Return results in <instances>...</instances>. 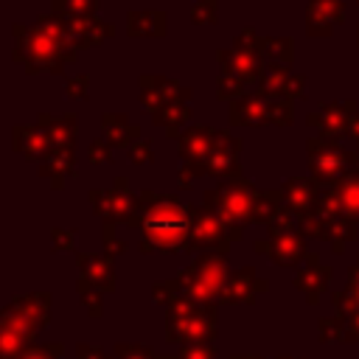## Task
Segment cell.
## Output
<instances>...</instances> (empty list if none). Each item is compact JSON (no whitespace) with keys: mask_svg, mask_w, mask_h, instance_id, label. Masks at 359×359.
Masks as SVG:
<instances>
[{"mask_svg":"<svg viewBox=\"0 0 359 359\" xmlns=\"http://www.w3.org/2000/svg\"><path fill=\"white\" fill-rule=\"evenodd\" d=\"M191 222H194V208L182 205L177 196L140 191L129 227L143 230V241H140L143 252H151V250L177 252V250H188Z\"/></svg>","mask_w":359,"mask_h":359,"instance_id":"1","label":"cell"},{"mask_svg":"<svg viewBox=\"0 0 359 359\" xmlns=\"http://www.w3.org/2000/svg\"><path fill=\"white\" fill-rule=\"evenodd\" d=\"M14 50L11 59L20 62L25 67V73H62L65 65L76 62V48L70 42V31H67V20L48 14L39 17L34 28H22L14 25Z\"/></svg>","mask_w":359,"mask_h":359,"instance_id":"2","label":"cell"},{"mask_svg":"<svg viewBox=\"0 0 359 359\" xmlns=\"http://www.w3.org/2000/svg\"><path fill=\"white\" fill-rule=\"evenodd\" d=\"M258 194L261 191H255L241 174L238 177H227V180H222L216 188H210L205 194V208L210 213H216L233 230V236L238 238L241 236V224L255 222Z\"/></svg>","mask_w":359,"mask_h":359,"instance_id":"3","label":"cell"},{"mask_svg":"<svg viewBox=\"0 0 359 359\" xmlns=\"http://www.w3.org/2000/svg\"><path fill=\"white\" fill-rule=\"evenodd\" d=\"M292 121H294L292 101H286V98H269L261 90L230 101V123L233 126H261V123L289 126Z\"/></svg>","mask_w":359,"mask_h":359,"instance_id":"4","label":"cell"},{"mask_svg":"<svg viewBox=\"0 0 359 359\" xmlns=\"http://www.w3.org/2000/svg\"><path fill=\"white\" fill-rule=\"evenodd\" d=\"M174 286H180L182 294L196 300V303L213 300L227 286V261H224V255H202V258H196L174 280Z\"/></svg>","mask_w":359,"mask_h":359,"instance_id":"5","label":"cell"},{"mask_svg":"<svg viewBox=\"0 0 359 359\" xmlns=\"http://www.w3.org/2000/svg\"><path fill=\"white\" fill-rule=\"evenodd\" d=\"M309 151V171L320 185H337L353 171V151L342 149L339 140L334 137H311L306 143Z\"/></svg>","mask_w":359,"mask_h":359,"instance_id":"6","label":"cell"},{"mask_svg":"<svg viewBox=\"0 0 359 359\" xmlns=\"http://www.w3.org/2000/svg\"><path fill=\"white\" fill-rule=\"evenodd\" d=\"M213 334V311L196 300H174L168 311V339L202 345Z\"/></svg>","mask_w":359,"mask_h":359,"instance_id":"7","label":"cell"},{"mask_svg":"<svg viewBox=\"0 0 359 359\" xmlns=\"http://www.w3.org/2000/svg\"><path fill=\"white\" fill-rule=\"evenodd\" d=\"M230 132H219L213 126H191L188 132L180 135V157L182 165L191 168L196 177L205 171V163L213 157V151L219 149V143L227 137Z\"/></svg>","mask_w":359,"mask_h":359,"instance_id":"8","label":"cell"},{"mask_svg":"<svg viewBox=\"0 0 359 359\" xmlns=\"http://www.w3.org/2000/svg\"><path fill=\"white\" fill-rule=\"evenodd\" d=\"M90 202H93V210L109 222H126L135 216V208H137V196L129 194V182L126 177H118L112 188L107 191H90Z\"/></svg>","mask_w":359,"mask_h":359,"instance_id":"9","label":"cell"},{"mask_svg":"<svg viewBox=\"0 0 359 359\" xmlns=\"http://www.w3.org/2000/svg\"><path fill=\"white\" fill-rule=\"evenodd\" d=\"M317 210L345 216L351 222H359V174L351 171L337 185H323V194L317 199Z\"/></svg>","mask_w":359,"mask_h":359,"instance_id":"10","label":"cell"},{"mask_svg":"<svg viewBox=\"0 0 359 359\" xmlns=\"http://www.w3.org/2000/svg\"><path fill=\"white\" fill-rule=\"evenodd\" d=\"M356 104L351 98L345 101H334V104H323L317 112L309 115V126H317L323 137H334L339 140L342 135H351V126L356 121Z\"/></svg>","mask_w":359,"mask_h":359,"instance_id":"11","label":"cell"},{"mask_svg":"<svg viewBox=\"0 0 359 359\" xmlns=\"http://www.w3.org/2000/svg\"><path fill=\"white\" fill-rule=\"evenodd\" d=\"M236 238L233 230L208 208H194V222H191V241L188 250H199V247H216L227 252V241Z\"/></svg>","mask_w":359,"mask_h":359,"instance_id":"12","label":"cell"},{"mask_svg":"<svg viewBox=\"0 0 359 359\" xmlns=\"http://www.w3.org/2000/svg\"><path fill=\"white\" fill-rule=\"evenodd\" d=\"M188 98H191V90L180 87L177 81H171L165 76H140V101L151 112H157L163 107L185 104Z\"/></svg>","mask_w":359,"mask_h":359,"instance_id":"13","label":"cell"},{"mask_svg":"<svg viewBox=\"0 0 359 359\" xmlns=\"http://www.w3.org/2000/svg\"><path fill=\"white\" fill-rule=\"evenodd\" d=\"M303 84H306V76H292V70L280 62H266L264 65V76L258 81V90L269 98H300L303 95Z\"/></svg>","mask_w":359,"mask_h":359,"instance_id":"14","label":"cell"},{"mask_svg":"<svg viewBox=\"0 0 359 359\" xmlns=\"http://www.w3.org/2000/svg\"><path fill=\"white\" fill-rule=\"evenodd\" d=\"M216 59H219L224 76H236V79H241L244 84L261 81V76H264V62H261V56H258L255 50H250V48L233 45V48H227V50H219Z\"/></svg>","mask_w":359,"mask_h":359,"instance_id":"15","label":"cell"},{"mask_svg":"<svg viewBox=\"0 0 359 359\" xmlns=\"http://www.w3.org/2000/svg\"><path fill=\"white\" fill-rule=\"evenodd\" d=\"M11 146L17 154H22L25 160H39L45 163L53 154V143L48 137V132L42 126H31V123H17L11 129Z\"/></svg>","mask_w":359,"mask_h":359,"instance_id":"16","label":"cell"},{"mask_svg":"<svg viewBox=\"0 0 359 359\" xmlns=\"http://www.w3.org/2000/svg\"><path fill=\"white\" fill-rule=\"evenodd\" d=\"M280 194H283L286 210H292V213H297L303 219V216H309L317 208V199L323 194V185L317 180H309V177H292V180L283 182Z\"/></svg>","mask_w":359,"mask_h":359,"instance_id":"17","label":"cell"},{"mask_svg":"<svg viewBox=\"0 0 359 359\" xmlns=\"http://www.w3.org/2000/svg\"><path fill=\"white\" fill-rule=\"evenodd\" d=\"M345 20V6L342 0H309V14H306V31L311 36H328L334 22L339 25Z\"/></svg>","mask_w":359,"mask_h":359,"instance_id":"18","label":"cell"},{"mask_svg":"<svg viewBox=\"0 0 359 359\" xmlns=\"http://www.w3.org/2000/svg\"><path fill=\"white\" fill-rule=\"evenodd\" d=\"M67 31H70V42L73 48H90V45H101L104 39L115 36V25L98 20V17H81V20H67Z\"/></svg>","mask_w":359,"mask_h":359,"instance_id":"19","label":"cell"},{"mask_svg":"<svg viewBox=\"0 0 359 359\" xmlns=\"http://www.w3.org/2000/svg\"><path fill=\"white\" fill-rule=\"evenodd\" d=\"M101 129H104V137L112 143V146H123L129 149L132 143L140 140V126L132 123L126 115L121 112H104L101 115Z\"/></svg>","mask_w":359,"mask_h":359,"instance_id":"20","label":"cell"},{"mask_svg":"<svg viewBox=\"0 0 359 359\" xmlns=\"http://www.w3.org/2000/svg\"><path fill=\"white\" fill-rule=\"evenodd\" d=\"M36 126H42L53 143V149H73L76 146V115H65V118H53L48 112L39 115Z\"/></svg>","mask_w":359,"mask_h":359,"instance_id":"21","label":"cell"},{"mask_svg":"<svg viewBox=\"0 0 359 359\" xmlns=\"http://www.w3.org/2000/svg\"><path fill=\"white\" fill-rule=\"evenodd\" d=\"M126 31L129 36H165V11H129Z\"/></svg>","mask_w":359,"mask_h":359,"instance_id":"22","label":"cell"},{"mask_svg":"<svg viewBox=\"0 0 359 359\" xmlns=\"http://www.w3.org/2000/svg\"><path fill=\"white\" fill-rule=\"evenodd\" d=\"M79 266H81V278L87 283H98L101 289H112L115 286L112 261L107 255H79Z\"/></svg>","mask_w":359,"mask_h":359,"instance_id":"23","label":"cell"},{"mask_svg":"<svg viewBox=\"0 0 359 359\" xmlns=\"http://www.w3.org/2000/svg\"><path fill=\"white\" fill-rule=\"evenodd\" d=\"M39 174L50 180L53 188H62V182L73 174V149H53V154L39 163Z\"/></svg>","mask_w":359,"mask_h":359,"instance_id":"24","label":"cell"},{"mask_svg":"<svg viewBox=\"0 0 359 359\" xmlns=\"http://www.w3.org/2000/svg\"><path fill=\"white\" fill-rule=\"evenodd\" d=\"M255 50H258L261 59L289 65V62L294 59V39H292V36H272V39H264V36L255 34Z\"/></svg>","mask_w":359,"mask_h":359,"instance_id":"25","label":"cell"},{"mask_svg":"<svg viewBox=\"0 0 359 359\" xmlns=\"http://www.w3.org/2000/svg\"><path fill=\"white\" fill-rule=\"evenodd\" d=\"M255 289H261V280H255V272L250 266H244L236 275H230L222 297L230 300V303H241V300H252V292Z\"/></svg>","mask_w":359,"mask_h":359,"instance_id":"26","label":"cell"},{"mask_svg":"<svg viewBox=\"0 0 359 359\" xmlns=\"http://www.w3.org/2000/svg\"><path fill=\"white\" fill-rule=\"evenodd\" d=\"M188 118H191L188 104H174V107H163V109L151 112V121L160 123V126L168 132V137H180L177 132H180V126H182Z\"/></svg>","mask_w":359,"mask_h":359,"instance_id":"27","label":"cell"},{"mask_svg":"<svg viewBox=\"0 0 359 359\" xmlns=\"http://www.w3.org/2000/svg\"><path fill=\"white\" fill-rule=\"evenodd\" d=\"M98 0H53L50 14L62 20H81V17H95Z\"/></svg>","mask_w":359,"mask_h":359,"instance_id":"28","label":"cell"},{"mask_svg":"<svg viewBox=\"0 0 359 359\" xmlns=\"http://www.w3.org/2000/svg\"><path fill=\"white\" fill-rule=\"evenodd\" d=\"M191 20L196 25H213L216 22V0H194L191 3Z\"/></svg>","mask_w":359,"mask_h":359,"instance_id":"29","label":"cell"},{"mask_svg":"<svg viewBox=\"0 0 359 359\" xmlns=\"http://www.w3.org/2000/svg\"><path fill=\"white\" fill-rule=\"evenodd\" d=\"M334 303H337V306H348V303H351V309L359 311V261H356V266L351 269L348 292H345V294H334Z\"/></svg>","mask_w":359,"mask_h":359,"instance_id":"30","label":"cell"},{"mask_svg":"<svg viewBox=\"0 0 359 359\" xmlns=\"http://www.w3.org/2000/svg\"><path fill=\"white\" fill-rule=\"evenodd\" d=\"M216 87H219V90H216L219 98H233V101H236V98L244 95V81L236 79V76H224V73H222L219 81H216Z\"/></svg>","mask_w":359,"mask_h":359,"instance_id":"31","label":"cell"},{"mask_svg":"<svg viewBox=\"0 0 359 359\" xmlns=\"http://www.w3.org/2000/svg\"><path fill=\"white\" fill-rule=\"evenodd\" d=\"M87 157H90V163H95V165H101V163H107L109 157H112V149H109V140L107 137H95L90 146H87Z\"/></svg>","mask_w":359,"mask_h":359,"instance_id":"32","label":"cell"},{"mask_svg":"<svg viewBox=\"0 0 359 359\" xmlns=\"http://www.w3.org/2000/svg\"><path fill=\"white\" fill-rule=\"evenodd\" d=\"M87 87H90V79L87 76H73L65 81V95L70 98H87Z\"/></svg>","mask_w":359,"mask_h":359,"instance_id":"33","label":"cell"},{"mask_svg":"<svg viewBox=\"0 0 359 359\" xmlns=\"http://www.w3.org/2000/svg\"><path fill=\"white\" fill-rule=\"evenodd\" d=\"M126 151H129V160L137 163V165H143V163L151 160V143H149V140H137V143H132Z\"/></svg>","mask_w":359,"mask_h":359,"instance_id":"34","label":"cell"},{"mask_svg":"<svg viewBox=\"0 0 359 359\" xmlns=\"http://www.w3.org/2000/svg\"><path fill=\"white\" fill-rule=\"evenodd\" d=\"M53 250H70L73 247V230H53Z\"/></svg>","mask_w":359,"mask_h":359,"instance_id":"35","label":"cell"},{"mask_svg":"<svg viewBox=\"0 0 359 359\" xmlns=\"http://www.w3.org/2000/svg\"><path fill=\"white\" fill-rule=\"evenodd\" d=\"M180 359H213V351L208 345H188Z\"/></svg>","mask_w":359,"mask_h":359,"instance_id":"36","label":"cell"},{"mask_svg":"<svg viewBox=\"0 0 359 359\" xmlns=\"http://www.w3.org/2000/svg\"><path fill=\"white\" fill-rule=\"evenodd\" d=\"M56 348H59V345H50V348H31V351H25L20 359H56Z\"/></svg>","mask_w":359,"mask_h":359,"instance_id":"37","label":"cell"},{"mask_svg":"<svg viewBox=\"0 0 359 359\" xmlns=\"http://www.w3.org/2000/svg\"><path fill=\"white\" fill-rule=\"evenodd\" d=\"M118 356H121V359H149V353H146L140 345H121Z\"/></svg>","mask_w":359,"mask_h":359,"instance_id":"38","label":"cell"},{"mask_svg":"<svg viewBox=\"0 0 359 359\" xmlns=\"http://www.w3.org/2000/svg\"><path fill=\"white\" fill-rule=\"evenodd\" d=\"M348 337H359V311H353L348 320Z\"/></svg>","mask_w":359,"mask_h":359,"instance_id":"39","label":"cell"},{"mask_svg":"<svg viewBox=\"0 0 359 359\" xmlns=\"http://www.w3.org/2000/svg\"><path fill=\"white\" fill-rule=\"evenodd\" d=\"M356 42H359V28H356Z\"/></svg>","mask_w":359,"mask_h":359,"instance_id":"40","label":"cell"},{"mask_svg":"<svg viewBox=\"0 0 359 359\" xmlns=\"http://www.w3.org/2000/svg\"><path fill=\"white\" fill-rule=\"evenodd\" d=\"M356 6H359V0H356Z\"/></svg>","mask_w":359,"mask_h":359,"instance_id":"41","label":"cell"}]
</instances>
